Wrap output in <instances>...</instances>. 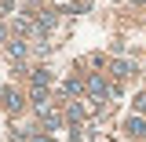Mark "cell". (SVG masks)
<instances>
[{
	"instance_id": "obj_1",
	"label": "cell",
	"mask_w": 146,
	"mask_h": 142,
	"mask_svg": "<svg viewBox=\"0 0 146 142\" xmlns=\"http://www.w3.org/2000/svg\"><path fill=\"white\" fill-rule=\"evenodd\" d=\"M88 95H91V98H99V102H102L106 95H113V88H110V84L102 80V77H99V73H91V77H88Z\"/></svg>"
},
{
	"instance_id": "obj_2",
	"label": "cell",
	"mask_w": 146,
	"mask_h": 142,
	"mask_svg": "<svg viewBox=\"0 0 146 142\" xmlns=\"http://www.w3.org/2000/svg\"><path fill=\"white\" fill-rule=\"evenodd\" d=\"M0 102L11 109V113H18V109H22V95H18V91H11V88H4V91H0Z\"/></svg>"
},
{
	"instance_id": "obj_3",
	"label": "cell",
	"mask_w": 146,
	"mask_h": 142,
	"mask_svg": "<svg viewBox=\"0 0 146 142\" xmlns=\"http://www.w3.org/2000/svg\"><path fill=\"white\" fill-rule=\"evenodd\" d=\"M36 113L44 117V124L51 127V131H58V127H62V117H58V113H55V109H51V102H48V106H40V109H36Z\"/></svg>"
},
{
	"instance_id": "obj_4",
	"label": "cell",
	"mask_w": 146,
	"mask_h": 142,
	"mask_svg": "<svg viewBox=\"0 0 146 142\" xmlns=\"http://www.w3.org/2000/svg\"><path fill=\"white\" fill-rule=\"evenodd\" d=\"M124 131H128V135H135V139H143V142H146V120H143V117H128Z\"/></svg>"
},
{
	"instance_id": "obj_5",
	"label": "cell",
	"mask_w": 146,
	"mask_h": 142,
	"mask_svg": "<svg viewBox=\"0 0 146 142\" xmlns=\"http://www.w3.org/2000/svg\"><path fill=\"white\" fill-rule=\"evenodd\" d=\"M26 51H29V44H26V40H7V55H11V58H26Z\"/></svg>"
},
{
	"instance_id": "obj_6",
	"label": "cell",
	"mask_w": 146,
	"mask_h": 142,
	"mask_svg": "<svg viewBox=\"0 0 146 142\" xmlns=\"http://www.w3.org/2000/svg\"><path fill=\"white\" fill-rule=\"evenodd\" d=\"M110 69H113V77H131V73H135V62H128V58H117Z\"/></svg>"
},
{
	"instance_id": "obj_7",
	"label": "cell",
	"mask_w": 146,
	"mask_h": 142,
	"mask_svg": "<svg viewBox=\"0 0 146 142\" xmlns=\"http://www.w3.org/2000/svg\"><path fill=\"white\" fill-rule=\"evenodd\" d=\"M29 77H33V88H40V91H48V84H51V73H48V69H33V73H29Z\"/></svg>"
},
{
	"instance_id": "obj_8",
	"label": "cell",
	"mask_w": 146,
	"mask_h": 142,
	"mask_svg": "<svg viewBox=\"0 0 146 142\" xmlns=\"http://www.w3.org/2000/svg\"><path fill=\"white\" fill-rule=\"evenodd\" d=\"M84 88H88V80H80V77H70V80L62 84V91H66V95H80Z\"/></svg>"
},
{
	"instance_id": "obj_9",
	"label": "cell",
	"mask_w": 146,
	"mask_h": 142,
	"mask_svg": "<svg viewBox=\"0 0 146 142\" xmlns=\"http://www.w3.org/2000/svg\"><path fill=\"white\" fill-rule=\"evenodd\" d=\"M55 26V15H44V18H36V33H48Z\"/></svg>"
},
{
	"instance_id": "obj_10",
	"label": "cell",
	"mask_w": 146,
	"mask_h": 142,
	"mask_svg": "<svg viewBox=\"0 0 146 142\" xmlns=\"http://www.w3.org/2000/svg\"><path fill=\"white\" fill-rule=\"evenodd\" d=\"M15 29H18V33H29V29H36V26L29 22V18H15Z\"/></svg>"
},
{
	"instance_id": "obj_11",
	"label": "cell",
	"mask_w": 146,
	"mask_h": 142,
	"mask_svg": "<svg viewBox=\"0 0 146 142\" xmlns=\"http://www.w3.org/2000/svg\"><path fill=\"white\" fill-rule=\"evenodd\" d=\"M11 142H29V135H26V131H18V127H11Z\"/></svg>"
},
{
	"instance_id": "obj_12",
	"label": "cell",
	"mask_w": 146,
	"mask_h": 142,
	"mask_svg": "<svg viewBox=\"0 0 146 142\" xmlns=\"http://www.w3.org/2000/svg\"><path fill=\"white\" fill-rule=\"evenodd\" d=\"M135 109H139V113H146V91L139 95V98H135Z\"/></svg>"
},
{
	"instance_id": "obj_13",
	"label": "cell",
	"mask_w": 146,
	"mask_h": 142,
	"mask_svg": "<svg viewBox=\"0 0 146 142\" xmlns=\"http://www.w3.org/2000/svg\"><path fill=\"white\" fill-rule=\"evenodd\" d=\"M29 142H51V139H48V135H33Z\"/></svg>"
},
{
	"instance_id": "obj_14",
	"label": "cell",
	"mask_w": 146,
	"mask_h": 142,
	"mask_svg": "<svg viewBox=\"0 0 146 142\" xmlns=\"http://www.w3.org/2000/svg\"><path fill=\"white\" fill-rule=\"evenodd\" d=\"M0 4H15V0H0Z\"/></svg>"
},
{
	"instance_id": "obj_15",
	"label": "cell",
	"mask_w": 146,
	"mask_h": 142,
	"mask_svg": "<svg viewBox=\"0 0 146 142\" xmlns=\"http://www.w3.org/2000/svg\"><path fill=\"white\" fill-rule=\"evenodd\" d=\"M0 40H4V29H0Z\"/></svg>"
}]
</instances>
